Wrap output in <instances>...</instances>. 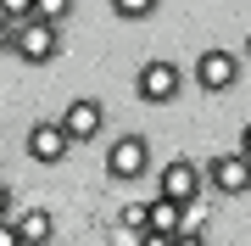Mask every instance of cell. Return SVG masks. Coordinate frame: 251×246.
Wrapping results in <instances>:
<instances>
[{
    "label": "cell",
    "instance_id": "6da1fadb",
    "mask_svg": "<svg viewBox=\"0 0 251 246\" xmlns=\"http://www.w3.org/2000/svg\"><path fill=\"white\" fill-rule=\"evenodd\" d=\"M201 191H206V168L190 163V157H173V163L162 168V179H156V196L173 201V207H196Z\"/></svg>",
    "mask_w": 251,
    "mask_h": 246
},
{
    "label": "cell",
    "instance_id": "7a4b0ae2",
    "mask_svg": "<svg viewBox=\"0 0 251 246\" xmlns=\"http://www.w3.org/2000/svg\"><path fill=\"white\" fill-rule=\"evenodd\" d=\"M134 90H140V101H151V107H168V101L184 90V73H179V62L156 56V62H140V73H134Z\"/></svg>",
    "mask_w": 251,
    "mask_h": 246
},
{
    "label": "cell",
    "instance_id": "3957f363",
    "mask_svg": "<svg viewBox=\"0 0 251 246\" xmlns=\"http://www.w3.org/2000/svg\"><path fill=\"white\" fill-rule=\"evenodd\" d=\"M206 185H212L218 196H246V191H251V157L218 151L212 163H206Z\"/></svg>",
    "mask_w": 251,
    "mask_h": 246
},
{
    "label": "cell",
    "instance_id": "277c9868",
    "mask_svg": "<svg viewBox=\"0 0 251 246\" xmlns=\"http://www.w3.org/2000/svg\"><path fill=\"white\" fill-rule=\"evenodd\" d=\"M145 168H151V146H145V135H117L112 151H106V173H112V179H140Z\"/></svg>",
    "mask_w": 251,
    "mask_h": 246
},
{
    "label": "cell",
    "instance_id": "5b68a950",
    "mask_svg": "<svg viewBox=\"0 0 251 246\" xmlns=\"http://www.w3.org/2000/svg\"><path fill=\"white\" fill-rule=\"evenodd\" d=\"M234 79H240V56H234V51L212 45V51L196 56V84H201V90H234Z\"/></svg>",
    "mask_w": 251,
    "mask_h": 246
},
{
    "label": "cell",
    "instance_id": "8992f818",
    "mask_svg": "<svg viewBox=\"0 0 251 246\" xmlns=\"http://www.w3.org/2000/svg\"><path fill=\"white\" fill-rule=\"evenodd\" d=\"M62 129L73 135V146H78V140H95L100 129H106V107H100L95 95H78V101L62 112Z\"/></svg>",
    "mask_w": 251,
    "mask_h": 246
},
{
    "label": "cell",
    "instance_id": "52a82bcc",
    "mask_svg": "<svg viewBox=\"0 0 251 246\" xmlns=\"http://www.w3.org/2000/svg\"><path fill=\"white\" fill-rule=\"evenodd\" d=\"M73 151V135H67V129L62 123H34V129H28V157H34V163H62V157Z\"/></svg>",
    "mask_w": 251,
    "mask_h": 246
},
{
    "label": "cell",
    "instance_id": "ba28073f",
    "mask_svg": "<svg viewBox=\"0 0 251 246\" xmlns=\"http://www.w3.org/2000/svg\"><path fill=\"white\" fill-rule=\"evenodd\" d=\"M56 51H62V34H56V28H45V23H28L23 34H17V56H23L28 67L56 62Z\"/></svg>",
    "mask_w": 251,
    "mask_h": 246
},
{
    "label": "cell",
    "instance_id": "9c48e42d",
    "mask_svg": "<svg viewBox=\"0 0 251 246\" xmlns=\"http://www.w3.org/2000/svg\"><path fill=\"white\" fill-rule=\"evenodd\" d=\"M145 207H151V235H173L179 241L184 235V207H173V201H145Z\"/></svg>",
    "mask_w": 251,
    "mask_h": 246
},
{
    "label": "cell",
    "instance_id": "30bf717a",
    "mask_svg": "<svg viewBox=\"0 0 251 246\" xmlns=\"http://www.w3.org/2000/svg\"><path fill=\"white\" fill-rule=\"evenodd\" d=\"M17 229H23V241H28V246H50V235H56V219H50L45 207H28L23 219H17Z\"/></svg>",
    "mask_w": 251,
    "mask_h": 246
},
{
    "label": "cell",
    "instance_id": "8fae6325",
    "mask_svg": "<svg viewBox=\"0 0 251 246\" xmlns=\"http://www.w3.org/2000/svg\"><path fill=\"white\" fill-rule=\"evenodd\" d=\"M0 23H6L11 34H23L28 23H39V11H34V0H0Z\"/></svg>",
    "mask_w": 251,
    "mask_h": 246
},
{
    "label": "cell",
    "instance_id": "7c38bea8",
    "mask_svg": "<svg viewBox=\"0 0 251 246\" xmlns=\"http://www.w3.org/2000/svg\"><path fill=\"white\" fill-rule=\"evenodd\" d=\"M34 11H39L45 28H62V23L73 17V0H34Z\"/></svg>",
    "mask_w": 251,
    "mask_h": 246
},
{
    "label": "cell",
    "instance_id": "4fadbf2b",
    "mask_svg": "<svg viewBox=\"0 0 251 246\" xmlns=\"http://www.w3.org/2000/svg\"><path fill=\"white\" fill-rule=\"evenodd\" d=\"M117 17H123V23H145V17H151V11H156V0H117Z\"/></svg>",
    "mask_w": 251,
    "mask_h": 246
},
{
    "label": "cell",
    "instance_id": "5bb4252c",
    "mask_svg": "<svg viewBox=\"0 0 251 246\" xmlns=\"http://www.w3.org/2000/svg\"><path fill=\"white\" fill-rule=\"evenodd\" d=\"M0 246H28V241H23V229H17V219L0 224Z\"/></svg>",
    "mask_w": 251,
    "mask_h": 246
},
{
    "label": "cell",
    "instance_id": "9a60e30c",
    "mask_svg": "<svg viewBox=\"0 0 251 246\" xmlns=\"http://www.w3.org/2000/svg\"><path fill=\"white\" fill-rule=\"evenodd\" d=\"M0 224H11V185L0 179Z\"/></svg>",
    "mask_w": 251,
    "mask_h": 246
},
{
    "label": "cell",
    "instance_id": "2e32d148",
    "mask_svg": "<svg viewBox=\"0 0 251 246\" xmlns=\"http://www.w3.org/2000/svg\"><path fill=\"white\" fill-rule=\"evenodd\" d=\"M6 51H17V34H11L6 23H0V56H6Z\"/></svg>",
    "mask_w": 251,
    "mask_h": 246
},
{
    "label": "cell",
    "instance_id": "e0dca14e",
    "mask_svg": "<svg viewBox=\"0 0 251 246\" xmlns=\"http://www.w3.org/2000/svg\"><path fill=\"white\" fill-rule=\"evenodd\" d=\"M140 246H179V241H173V235H145Z\"/></svg>",
    "mask_w": 251,
    "mask_h": 246
},
{
    "label": "cell",
    "instance_id": "ac0fdd59",
    "mask_svg": "<svg viewBox=\"0 0 251 246\" xmlns=\"http://www.w3.org/2000/svg\"><path fill=\"white\" fill-rule=\"evenodd\" d=\"M240 157H251V123L240 129Z\"/></svg>",
    "mask_w": 251,
    "mask_h": 246
},
{
    "label": "cell",
    "instance_id": "d6986e66",
    "mask_svg": "<svg viewBox=\"0 0 251 246\" xmlns=\"http://www.w3.org/2000/svg\"><path fill=\"white\" fill-rule=\"evenodd\" d=\"M179 246H206V235H179Z\"/></svg>",
    "mask_w": 251,
    "mask_h": 246
},
{
    "label": "cell",
    "instance_id": "ffe728a7",
    "mask_svg": "<svg viewBox=\"0 0 251 246\" xmlns=\"http://www.w3.org/2000/svg\"><path fill=\"white\" fill-rule=\"evenodd\" d=\"M246 56H251V34H246Z\"/></svg>",
    "mask_w": 251,
    "mask_h": 246
}]
</instances>
